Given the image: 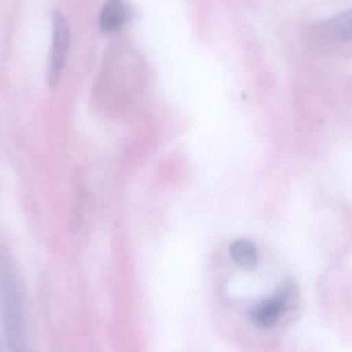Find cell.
I'll return each instance as SVG.
<instances>
[{"label":"cell","instance_id":"obj_1","mask_svg":"<svg viewBox=\"0 0 352 352\" xmlns=\"http://www.w3.org/2000/svg\"><path fill=\"white\" fill-rule=\"evenodd\" d=\"M0 305L8 346L13 351H24L28 342L21 290L11 255L3 248L0 249Z\"/></svg>","mask_w":352,"mask_h":352},{"label":"cell","instance_id":"obj_2","mask_svg":"<svg viewBox=\"0 0 352 352\" xmlns=\"http://www.w3.org/2000/svg\"><path fill=\"white\" fill-rule=\"evenodd\" d=\"M71 45V30L65 16L60 11L53 14V45L48 69V84L51 88L58 85L65 71V60Z\"/></svg>","mask_w":352,"mask_h":352},{"label":"cell","instance_id":"obj_3","mask_svg":"<svg viewBox=\"0 0 352 352\" xmlns=\"http://www.w3.org/2000/svg\"><path fill=\"white\" fill-rule=\"evenodd\" d=\"M290 298H292V288L287 284L282 287L273 298H267L254 305L249 312V318L261 329H271L281 315L285 312Z\"/></svg>","mask_w":352,"mask_h":352},{"label":"cell","instance_id":"obj_4","mask_svg":"<svg viewBox=\"0 0 352 352\" xmlns=\"http://www.w3.org/2000/svg\"><path fill=\"white\" fill-rule=\"evenodd\" d=\"M129 19V10L122 0H108L100 16V28L104 32H113L122 28Z\"/></svg>","mask_w":352,"mask_h":352},{"label":"cell","instance_id":"obj_5","mask_svg":"<svg viewBox=\"0 0 352 352\" xmlns=\"http://www.w3.org/2000/svg\"><path fill=\"white\" fill-rule=\"evenodd\" d=\"M232 261L245 270H252L258 263V252L253 243L241 239L234 241L230 247Z\"/></svg>","mask_w":352,"mask_h":352},{"label":"cell","instance_id":"obj_6","mask_svg":"<svg viewBox=\"0 0 352 352\" xmlns=\"http://www.w3.org/2000/svg\"><path fill=\"white\" fill-rule=\"evenodd\" d=\"M321 32L331 42L345 43L350 40V13L341 14L325 22Z\"/></svg>","mask_w":352,"mask_h":352}]
</instances>
